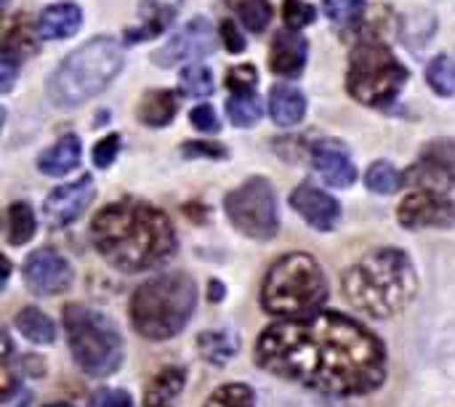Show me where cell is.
<instances>
[{
	"label": "cell",
	"instance_id": "9c48e42d",
	"mask_svg": "<svg viewBox=\"0 0 455 407\" xmlns=\"http://www.w3.org/2000/svg\"><path fill=\"white\" fill-rule=\"evenodd\" d=\"M224 208H227L232 227L251 240L267 243L277 237L280 232L277 197H275L272 184L261 176H253L243 187L229 192L224 200Z\"/></svg>",
	"mask_w": 455,
	"mask_h": 407
},
{
	"label": "cell",
	"instance_id": "7bdbcfd3",
	"mask_svg": "<svg viewBox=\"0 0 455 407\" xmlns=\"http://www.w3.org/2000/svg\"><path fill=\"white\" fill-rule=\"evenodd\" d=\"M29 403H32V395L19 384L11 395H5L3 397V407H29Z\"/></svg>",
	"mask_w": 455,
	"mask_h": 407
},
{
	"label": "cell",
	"instance_id": "d6a6232c",
	"mask_svg": "<svg viewBox=\"0 0 455 407\" xmlns=\"http://www.w3.org/2000/svg\"><path fill=\"white\" fill-rule=\"evenodd\" d=\"M323 11L336 24H352L363 16L365 0H323Z\"/></svg>",
	"mask_w": 455,
	"mask_h": 407
},
{
	"label": "cell",
	"instance_id": "44dd1931",
	"mask_svg": "<svg viewBox=\"0 0 455 407\" xmlns=\"http://www.w3.org/2000/svg\"><path fill=\"white\" fill-rule=\"evenodd\" d=\"M80 165V139L67 133L61 136L51 149H45L37 157V168L45 176H67Z\"/></svg>",
	"mask_w": 455,
	"mask_h": 407
},
{
	"label": "cell",
	"instance_id": "4dcf8cb0",
	"mask_svg": "<svg viewBox=\"0 0 455 407\" xmlns=\"http://www.w3.org/2000/svg\"><path fill=\"white\" fill-rule=\"evenodd\" d=\"M203 407H256V397L248 384H224Z\"/></svg>",
	"mask_w": 455,
	"mask_h": 407
},
{
	"label": "cell",
	"instance_id": "74e56055",
	"mask_svg": "<svg viewBox=\"0 0 455 407\" xmlns=\"http://www.w3.org/2000/svg\"><path fill=\"white\" fill-rule=\"evenodd\" d=\"M19 61L21 59L11 48L3 45V51H0V91L3 93H8L13 88V80H16V72H19Z\"/></svg>",
	"mask_w": 455,
	"mask_h": 407
},
{
	"label": "cell",
	"instance_id": "d6986e66",
	"mask_svg": "<svg viewBox=\"0 0 455 407\" xmlns=\"http://www.w3.org/2000/svg\"><path fill=\"white\" fill-rule=\"evenodd\" d=\"M80 21H83V11L77 3H53L43 8L37 19V37L40 40L72 37L80 29Z\"/></svg>",
	"mask_w": 455,
	"mask_h": 407
},
{
	"label": "cell",
	"instance_id": "2e32d148",
	"mask_svg": "<svg viewBox=\"0 0 455 407\" xmlns=\"http://www.w3.org/2000/svg\"><path fill=\"white\" fill-rule=\"evenodd\" d=\"M291 205H293V211H296L312 229H320V232H331V229H336L339 221H341V208H339L336 197H331L328 192L315 189V187H309V184L293 189Z\"/></svg>",
	"mask_w": 455,
	"mask_h": 407
},
{
	"label": "cell",
	"instance_id": "ba28073f",
	"mask_svg": "<svg viewBox=\"0 0 455 407\" xmlns=\"http://www.w3.org/2000/svg\"><path fill=\"white\" fill-rule=\"evenodd\" d=\"M408 83L405 64L376 37L363 40L349 59L347 91L365 107H387Z\"/></svg>",
	"mask_w": 455,
	"mask_h": 407
},
{
	"label": "cell",
	"instance_id": "1f68e13d",
	"mask_svg": "<svg viewBox=\"0 0 455 407\" xmlns=\"http://www.w3.org/2000/svg\"><path fill=\"white\" fill-rule=\"evenodd\" d=\"M272 5L267 3V0H243L240 5H237V16H240V21L251 29V32H264L267 27H269V21H272Z\"/></svg>",
	"mask_w": 455,
	"mask_h": 407
},
{
	"label": "cell",
	"instance_id": "d4e9b609",
	"mask_svg": "<svg viewBox=\"0 0 455 407\" xmlns=\"http://www.w3.org/2000/svg\"><path fill=\"white\" fill-rule=\"evenodd\" d=\"M13 323H16L19 333L27 341L37 344V347L56 341V325H53V320L45 312H40L37 307H24L21 312H16V320Z\"/></svg>",
	"mask_w": 455,
	"mask_h": 407
},
{
	"label": "cell",
	"instance_id": "f35d334b",
	"mask_svg": "<svg viewBox=\"0 0 455 407\" xmlns=\"http://www.w3.org/2000/svg\"><path fill=\"white\" fill-rule=\"evenodd\" d=\"M181 152L187 157H208V160H224L227 157V147H221L216 141H189L181 147Z\"/></svg>",
	"mask_w": 455,
	"mask_h": 407
},
{
	"label": "cell",
	"instance_id": "7c38bea8",
	"mask_svg": "<svg viewBox=\"0 0 455 407\" xmlns=\"http://www.w3.org/2000/svg\"><path fill=\"white\" fill-rule=\"evenodd\" d=\"M397 219L405 229H427V227H448L455 219L453 200L445 197V192H413L408 195L400 208Z\"/></svg>",
	"mask_w": 455,
	"mask_h": 407
},
{
	"label": "cell",
	"instance_id": "484cf974",
	"mask_svg": "<svg viewBox=\"0 0 455 407\" xmlns=\"http://www.w3.org/2000/svg\"><path fill=\"white\" fill-rule=\"evenodd\" d=\"M35 229H37V221H35V213L27 203H13L8 208V245H24L35 237Z\"/></svg>",
	"mask_w": 455,
	"mask_h": 407
},
{
	"label": "cell",
	"instance_id": "ee69618b",
	"mask_svg": "<svg viewBox=\"0 0 455 407\" xmlns=\"http://www.w3.org/2000/svg\"><path fill=\"white\" fill-rule=\"evenodd\" d=\"M208 296H211V301H221V299H224V285H221L219 280H213V283H211V293H208Z\"/></svg>",
	"mask_w": 455,
	"mask_h": 407
},
{
	"label": "cell",
	"instance_id": "b9f144b4",
	"mask_svg": "<svg viewBox=\"0 0 455 407\" xmlns=\"http://www.w3.org/2000/svg\"><path fill=\"white\" fill-rule=\"evenodd\" d=\"M221 37H224V45H227L229 53H243L245 51V37H243V32L232 21L221 24Z\"/></svg>",
	"mask_w": 455,
	"mask_h": 407
},
{
	"label": "cell",
	"instance_id": "ab89813d",
	"mask_svg": "<svg viewBox=\"0 0 455 407\" xmlns=\"http://www.w3.org/2000/svg\"><path fill=\"white\" fill-rule=\"evenodd\" d=\"M189 123H192L197 131H203V133H216V131L221 128V123H219L216 112H213V107H208V104L195 107L192 115H189Z\"/></svg>",
	"mask_w": 455,
	"mask_h": 407
},
{
	"label": "cell",
	"instance_id": "3957f363",
	"mask_svg": "<svg viewBox=\"0 0 455 407\" xmlns=\"http://www.w3.org/2000/svg\"><path fill=\"white\" fill-rule=\"evenodd\" d=\"M416 288V269L397 248H379L363 256L344 277L347 299L376 320L400 315L413 301Z\"/></svg>",
	"mask_w": 455,
	"mask_h": 407
},
{
	"label": "cell",
	"instance_id": "e0dca14e",
	"mask_svg": "<svg viewBox=\"0 0 455 407\" xmlns=\"http://www.w3.org/2000/svg\"><path fill=\"white\" fill-rule=\"evenodd\" d=\"M307 56H309V43L299 29H280L272 40V51H269V67L275 75L280 77H299L301 69L307 67Z\"/></svg>",
	"mask_w": 455,
	"mask_h": 407
},
{
	"label": "cell",
	"instance_id": "d590c367",
	"mask_svg": "<svg viewBox=\"0 0 455 407\" xmlns=\"http://www.w3.org/2000/svg\"><path fill=\"white\" fill-rule=\"evenodd\" d=\"M29 29H35V27L29 24V19H27V16L16 19V21L8 27V32H5V43H3V45H8V48H16V43H19V48H27V51L32 53V48H35V40H29Z\"/></svg>",
	"mask_w": 455,
	"mask_h": 407
},
{
	"label": "cell",
	"instance_id": "836d02e7",
	"mask_svg": "<svg viewBox=\"0 0 455 407\" xmlns=\"http://www.w3.org/2000/svg\"><path fill=\"white\" fill-rule=\"evenodd\" d=\"M283 19H285V27L301 29V27H307V24H312L317 19V11H315V5H309L304 0H285Z\"/></svg>",
	"mask_w": 455,
	"mask_h": 407
},
{
	"label": "cell",
	"instance_id": "8d00e7d4",
	"mask_svg": "<svg viewBox=\"0 0 455 407\" xmlns=\"http://www.w3.org/2000/svg\"><path fill=\"white\" fill-rule=\"evenodd\" d=\"M117 152H120V136H117V133L104 136V139L93 147V163H96V168H109V165L115 163Z\"/></svg>",
	"mask_w": 455,
	"mask_h": 407
},
{
	"label": "cell",
	"instance_id": "60d3db41",
	"mask_svg": "<svg viewBox=\"0 0 455 407\" xmlns=\"http://www.w3.org/2000/svg\"><path fill=\"white\" fill-rule=\"evenodd\" d=\"M96 407H133V400L123 389H101L96 397Z\"/></svg>",
	"mask_w": 455,
	"mask_h": 407
},
{
	"label": "cell",
	"instance_id": "f1b7e54d",
	"mask_svg": "<svg viewBox=\"0 0 455 407\" xmlns=\"http://www.w3.org/2000/svg\"><path fill=\"white\" fill-rule=\"evenodd\" d=\"M403 181H405V176H400L397 168L384 160L373 163L365 173V187L376 195H395L403 187Z\"/></svg>",
	"mask_w": 455,
	"mask_h": 407
},
{
	"label": "cell",
	"instance_id": "30bf717a",
	"mask_svg": "<svg viewBox=\"0 0 455 407\" xmlns=\"http://www.w3.org/2000/svg\"><path fill=\"white\" fill-rule=\"evenodd\" d=\"M216 48V35L213 27L205 19H192L184 24L155 56L152 61L160 67H173V64H195L205 56H211Z\"/></svg>",
	"mask_w": 455,
	"mask_h": 407
},
{
	"label": "cell",
	"instance_id": "5bb4252c",
	"mask_svg": "<svg viewBox=\"0 0 455 407\" xmlns=\"http://www.w3.org/2000/svg\"><path fill=\"white\" fill-rule=\"evenodd\" d=\"M405 184L429 192H448L455 187V144H432L405 173Z\"/></svg>",
	"mask_w": 455,
	"mask_h": 407
},
{
	"label": "cell",
	"instance_id": "9a60e30c",
	"mask_svg": "<svg viewBox=\"0 0 455 407\" xmlns=\"http://www.w3.org/2000/svg\"><path fill=\"white\" fill-rule=\"evenodd\" d=\"M312 168L328 187L336 189H347L357 181V168L349 157V149L333 139H323L312 147Z\"/></svg>",
	"mask_w": 455,
	"mask_h": 407
},
{
	"label": "cell",
	"instance_id": "cb8c5ba5",
	"mask_svg": "<svg viewBox=\"0 0 455 407\" xmlns=\"http://www.w3.org/2000/svg\"><path fill=\"white\" fill-rule=\"evenodd\" d=\"M237 347H240L237 336L232 331H224V328L205 331V333L197 336V352H200V357L205 363L216 365V368L227 365L237 355Z\"/></svg>",
	"mask_w": 455,
	"mask_h": 407
},
{
	"label": "cell",
	"instance_id": "8fae6325",
	"mask_svg": "<svg viewBox=\"0 0 455 407\" xmlns=\"http://www.w3.org/2000/svg\"><path fill=\"white\" fill-rule=\"evenodd\" d=\"M75 280L72 264L53 248H37L24 261V283L35 296L64 293Z\"/></svg>",
	"mask_w": 455,
	"mask_h": 407
},
{
	"label": "cell",
	"instance_id": "4316f807",
	"mask_svg": "<svg viewBox=\"0 0 455 407\" xmlns=\"http://www.w3.org/2000/svg\"><path fill=\"white\" fill-rule=\"evenodd\" d=\"M227 115L237 128H251L261 117V104L256 93H235L227 99Z\"/></svg>",
	"mask_w": 455,
	"mask_h": 407
},
{
	"label": "cell",
	"instance_id": "e575fe53",
	"mask_svg": "<svg viewBox=\"0 0 455 407\" xmlns=\"http://www.w3.org/2000/svg\"><path fill=\"white\" fill-rule=\"evenodd\" d=\"M227 85L232 88V93H253V91H256V85H259L256 67H251V64H240V67L229 69V75H227Z\"/></svg>",
	"mask_w": 455,
	"mask_h": 407
},
{
	"label": "cell",
	"instance_id": "52a82bcc",
	"mask_svg": "<svg viewBox=\"0 0 455 407\" xmlns=\"http://www.w3.org/2000/svg\"><path fill=\"white\" fill-rule=\"evenodd\" d=\"M69 352L77 368L93 379H107L123 365V339L115 323L93 307L67 304L61 312Z\"/></svg>",
	"mask_w": 455,
	"mask_h": 407
},
{
	"label": "cell",
	"instance_id": "7a4b0ae2",
	"mask_svg": "<svg viewBox=\"0 0 455 407\" xmlns=\"http://www.w3.org/2000/svg\"><path fill=\"white\" fill-rule=\"evenodd\" d=\"M99 256L117 272L136 275L168 261L179 243L171 219L139 200H120L101 208L91 224Z\"/></svg>",
	"mask_w": 455,
	"mask_h": 407
},
{
	"label": "cell",
	"instance_id": "6da1fadb",
	"mask_svg": "<svg viewBox=\"0 0 455 407\" xmlns=\"http://www.w3.org/2000/svg\"><path fill=\"white\" fill-rule=\"evenodd\" d=\"M253 357L261 371L328 397H363L387 381L384 341L339 312L269 325Z\"/></svg>",
	"mask_w": 455,
	"mask_h": 407
},
{
	"label": "cell",
	"instance_id": "ac0fdd59",
	"mask_svg": "<svg viewBox=\"0 0 455 407\" xmlns=\"http://www.w3.org/2000/svg\"><path fill=\"white\" fill-rule=\"evenodd\" d=\"M181 3L184 0H141V5H139L141 24L128 29L125 37L136 43V40H152V37L163 35L179 16Z\"/></svg>",
	"mask_w": 455,
	"mask_h": 407
},
{
	"label": "cell",
	"instance_id": "f546056e",
	"mask_svg": "<svg viewBox=\"0 0 455 407\" xmlns=\"http://www.w3.org/2000/svg\"><path fill=\"white\" fill-rule=\"evenodd\" d=\"M427 83L437 96H453L455 93V61L451 56L440 53L427 67Z\"/></svg>",
	"mask_w": 455,
	"mask_h": 407
},
{
	"label": "cell",
	"instance_id": "277c9868",
	"mask_svg": "<svg viewBox=\"0 0 455 407\" xmlns=\"http://www.w3.org/2000/svg\"><path fill=\"white\" fill-rule=\"evenodd\" d=\"M195 307V280L184 272H171L136 288L131 299V323L139 336L149 341H168L187 328Z\"/></svg>",
	"mask_w": 455,
	"mask_h": 407
},
{
	"label": "cell",
	"instance_id": "ffe728a7",
	"mask_svg": "<svg viewBox=\"0 0 455 407\" xmlns=\"http://www.w3.org/2000/svg\"><path fill=\"white\" fill-rule=\"evenodd\" d=\"M187 387V368L168 365L155 373L144 389V407H173Z\"/></svg>",
	"mask_w": 455,
	"mask_h": 407
},
{
	"label": "cell",
	"instance_id": "603a6c76",
	"mask_svg": "<svg viewBox=\"0 0 455 407\" xmlns=\"http://www.w3.org/2000/svg\"><path fill=\"white\" fill-rule=\"evenodd\" d=\"M176 109H179V96H176L173 91L160 88V91H149V93L141 96L136 115H139V120H141L144 125H149V128H163V125L173 123Z\"/></svg>",
	"mask_w": 455,
	"mask_h": 407
},
{
	"label": "cell",
	"instance_id": "83f0119b",
	"mask_svg": "<svg viewBox=\"0 0 455 407\" xmlns=\"http://www.w3.org/2000/svg\"><path fill=\"white\" fill-rule=\"evenodd\" d=\"M179 85L187 96H195V99H203V96H211L213 88H216V80H213V72L205 67V64H189L181 69L179 75Z\"/></svg>",
	"mask_w": 455,
	"mask_h": 407
},
{
	"label": "cell",
	"instance_id": "4fadbf2b",
	"mask_svg": "<svg viewBox=\"0 0 455 407\" xmlns=\"http://www.w3.org/2000/svg\"><path fill=\"white\" fill-rule=\"evenodd\" d=\"M93 195H96V189H93L91 176H83V179H77L72 184L56 187L43 203V216L53 229H64V227L75 224L85 213Z\"/></svg>",
	"mask_w": 455,
	"mask_h": 407
},
{
	"label": "cell",
	"instance_id": "f6af8a7d",
	"mask_svg": "<svg viewBox=\"0 0 455 407\" xmlns=\"http://www.w3.org/2000/svg\"><path fill=\"white\" fill-rule=\"evenodd\" d=\"M45 407H72V405H67V403H53V405H45Z\"/></svg>",
	"mask_w": 455,
	"mask_h": 407
},
{
	"label": "cell",
	"instance_id": "5b68a950",
	"mask_svg": "<svg viewBox=\"0 0 455 407\" xmlns=\"http://www.w3.org/2000/svg\"><path fill=\"white\" fill-rule=\"evenodd\" d=\"M125 51L115 37H93L72 51L51 75L48 96L59 107H80L99 96L123 69Z\"/></svg>",
	"mask_w": 455,
	"mask_h": 407
},
{
	"label": "cell",
	"instance_id": "8992f818",
	"mask_svg": "<svg viewBox=\"0 0 455 407\" xmlns=\"http://www.w3.org/2000/svg\"><path fill=\"white\" fill-rule=\"evenodd\" d=\"M328 301V280L309 253H288L264 277L261 307L283 320L307 317Z\"/></svg>",
	"mask_w": 455,
	"mask_h": 407
},
{
	"label": "cell",
	"instance_id": "7402d4cb",
	"mask_svg": "<svg viewBox=\"0 0 455 407\" xmlns=\"http://www.w3.org/2000/svg\"><path fill=\"white\" fill-rule=\"evenodd\" d=\"M269 115L283 128L299 125L307 115L304 93L299 88H291V85H275L269 93Z\"/></svg>",
	"mask_w": 455,
	"mask_h": 407
}]
</instances>
